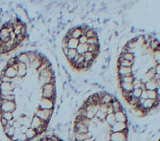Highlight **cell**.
Listing matches in <instances>:
<instances>
[{
    "label": "cell",
    "instance_id": "6da1fadb",
    "mask_svg": "<svg viewBox=\"0 0 160 141\" xmlns=\"http://www.w3.org/2000/svg\"><path fill=\"white\" fill-rule=\"evenodd\" d=\"M41 98L56 99V83H49L45 84L41 88Z\"/></svg>",
    "mask_w": 160,
    "mask_h": 141
},
{
    "label": "cell",
    "instance_id": "7a4b0ae2",
    "mask_svg": "<svg viewBox=\"0 0 160 141\" xmlns=\"http://www.w3.org/2000/svg\"><path fill=\"white\" fill-rule=\"evenodd\" d=\"M53 109L52 110H45V109H40L37 108L35 111L34 115H37L38 118H39L41 120L43 121L48 123H49L50 120L52 118V115L53 114Z\"/></svg>",
    "mask_w": 160,
    "mask_h": 141
},
{
    "label": "cell",
    "instance_id": "3957f363",
    "mask_svg": "<svg viewBox=\"0 0 160 141\" xmlns=\"http://www.w3.org/2000/svg\"><path fill=\"white\" fill-rule=\"evenodd\" d=\"M16 101H5L0 100V112L14 113L17 110Z\"/></svg>",
    "mask_w": 160,
    "mask_h": 141
},
{
    "label": "cell",
    "instance_id": "277c9868",
    "mask_svg": "<svg viewBox=\"0 0 160 141\" xmlns=\"http://www.w3.org/2000/svg\"><path fill=\"white\" fill-rule=\"evenodd\" d=\"M56 98L49 99L45 98H41L38 101V108L40 109L52 110L55 108Z\"/></svg>",
    "mask_w": 160,
    "mask_h": 141
},
{
    "label": "cell",
    "instance_id": "5b68a950",
    "mask_svg": "<svg viewBox=\"0 0 160 141\" xmlns=\"http://www.w3.org/2000/svg\"><path fill=\"white\" fill-rule=\"evenodd\" d=\"M129 129L124 132L111 133L110 140L111 141H128Z\"/></svg>",
    "mask_w": 160,
    "mask_h": 141
},
{
    "label": "cell",
    "instance_id": "8992f818",
    "mask_svg": "<svg viewBox=\"0 0 160 141\" xmlns=\"http://www.w3.org/2000/svg\"><path fill=\"white\" fill-rule=\"evenodd\" d=\"M128 126L127 123H121L116 122L115 123L111 126V133H118V132H124L128 130Z\"/></svg>",
    "mask_w": 160,
    "mask_h": 141
},
{
    "label": "cell",
    "instance_id": "52a82bcc",
    "mask_svg": "<svg viewBox=\"0 0 160 141\" xmlns=\"http://www.w3.org/2000/svg\"><path fill=\"white\" fill-rule=\"evenodd\" d=\"M118 78L132 75V67H125V66H118Z\"/></svg>",
    "mask_w": 160,
    "mask_h": 141
},
{
    "label": "cell",
    "instance_id": "ba28073f",
    "mask_svg": "<svg viewBox=\"0 0 160 141\" xmlns=\"http://www.w3.org/2000/svg\"><path fill=\"white\" fill-rule=\"evenodd\" d=\"M115 118L116 122L127 123L128 115H127V113H126V111H125V108H123L122 111L115 113Z\"/></svg>",
    "mask_w": 160,
    "mask_h": 141
},
{
    "label": "cell",
    "instance_id": "9c48e42d",
    "mask_svg": "<svg viewBox=\"0 0 160 141\" xmlns=\"http://www.w3.org/2000/svg\"><path fill=\"white\" fill-rule=\"evenodd\" d=\"M17 61H19V62L25 63L26 65H27L28 69H29V68L31 66V63L29 62V58H28L27 53L24 52V51L21 52L19 54H18L17 56Z\"/></svg>",
    "mask_w": 160,
    "mask_h": 141
},
{
    "label": "cell",
    "instance_id": "30bf717a",
    "mask_svg": "<svg viewBox=\"0 0 160 141\" xmlns=\"http://www.w3.org/2000/svg\"><path fill=\"white\" fill-rule=\"evenodd\" d=\"M2 70L4 71L5 75L12 79L17 76V71L13 66H8L6 64Z\"/></svg>",
    "mask_w": 160,
    "mask_h": 141
},
{
    "label": "cell",
    "instance_id": "8fae6325",
    "mask_svg": "<svg viewBox=\"0 0 160 141\" xmlns=\"http://www.w3.org/2000/svg\"><path fill=\"white\" fill-rule=\"evenodd\" d=\"M44 56H43L41 53H38V57L36 58V59L33 61V62L31 63V66L33 69H34L35 71H37V69L40 67L41 64L43 63V58Z\"/></svg>",
    "mask_w": 160,
    "mask_h": 141
},
{
    "label": "cell",
    "instance_id": "7c38bea8",
    "mask_svg": "<svg viewBox=\"0 0 160 141\" xmlns=\"http://www.w3.org/2000/svg\"><path fill=\"white\" fill-rule=\"evenodd\" d=\"M3 130V132L4 133L5 136L7 137L11 140V138L14 136L15 134V132H16V129H15L14 127H9L7 125L6 128H2Z\"/></svg>",
    "mask_w": 160,
    "mask_h": 141
},
{
    "label": "cell",
    "instance_id": "4fadbf2b",
    "mask_svg": "<svg viewBox=\"0 0 160 141\" xmlns=\"http://www.w3.org/2000/svg\"><path fill=\"white\" fill-rule=\"evenodd\" d=\"M25 135L29 141L33 140L35 138H37L38 135L37 132V130H35L34 129H33V128H28L27 132L25 133Z\"/></svg>",
    "mask_w": 160,
    "mask_h": 141
},
{
    "label": "cell",
    "instance_id": "5bb4252c",
    "mask_svg": "<svg viewBox=\"0 0 160 141\" xmlns=\"http://www.w3.org/2000/svg\"><path fill=\"white\" fill-rule=\"evenodd\" d=\"M144 86H145V89L148 90V91H156L158 85H157L156 81H154V79H152V80L146 82L144 83Z\"/></svg>",
    "mask_w": 160,
    "mask_h": 141
},
{
    "label": "cell",
    "instance_id": "9a60e30c",
    "mask_svg": "<svg viewBox=\"0 0 160 141\" xmlns=\"http://www.w3.org/2000/svg\"><path fill=\"white\" fill-rule=\"evenodd\" d=\"M120 88L121 91L132 92L134 90V86L133 83H122V82H120Z\"/></svg>",
    "mask_w": 160,
    "mask_h": 141
},
{
    "label": "cell",
    "instance_id": "2e32d148",
    "mask_svg": "<svg viewBox=\"0 0 160 141\" xmlns=\"http://www.w3.org/2000/svg\"><path fill=\"white\" fill-rule=\"evenodd\" d=\"M135 62V61H130L125 60V59H123L122 58L119 57V58H118V66H125V67H132Z\"/></svg>",
    "mask_w": 160,
    "mask_h": 141
},
{
    "label": "cell",
    "instance_id": "e0dca14e",
    "mask_svg": "<svg viewBox=\"0 0 160 141\" xmlns=\"http://www.w3.org/2000/svg\"><path fill=\"white\" fill-rule=\"evenodd\" d=\"M77 52L80 55H83L87 51H88V45L87 43H79L76 48Z\"/></svg>",
    "mask_w": 160,
    "mask_h": 141
},
{
    "label": "cell",
    "instance_id": "ac0fdd59",
    "mask_svg": "<svg viewBox=\"0 0 160 141\" xmlns=\"http://www.w3.org/2000/svg\"><path fill=\"white\" fill-rule=\"evenodd\" d=\"M79 41L77 38H69L68 42V47L71 49H76L78 46L79 45Z\"/></svg>",
    "mask_w": 160,
    "mask_h": 141
},
{
    "label": "cell",
    "instance_id": "d6986e66",
    "mask_svg": "<svg viewBox=\"0 0 160 141\" xmlns=\"http://www.w3.org/2000/svg\"><path fill=\"white\" fill-rule=\"evenodd\" d=\"M119 57L122 58L123 59L130 61H135V53H120Z\"/></svg>",
    "mask_w": 160,
    "mask_h": 141
},
{
    "label": "cell",
    "instance_id": "ffe728a7",
    "mask_svg": "<svg viewBox=\"0 0 160 141\" xmlns=\"http://www.w3.org/2000/svg\"><path fill=\"white\" fill-rule=\"evenodd\" d=\"M135 76L133 75L125 76V77H120L118 78V81L119 82H122V83H132L134 80H135Z\"/></svg>",
    "mask_w": 160,
    "mask_h": 141
},
{
    "label": "cell",
    "instance_id": "44dd1931",
    "mask_svg": "<svg viewBox=\"0 0 160 141\" xmlns=\"http://www.w3.org/2000/svg\"><path fill=\"white\" fill-rule=\"evenodd\" d=\"M105 122L110 125V126H112L116 123L115 120V113H112V114H108L107 115L106 118H105Z\"/></svg>",
    "mask_w": 160,
    "mask_h": 141
},
{
    "label": "cell",
    "instance_id": "7402d4cb",
    "mask_svg": "<svg viewBox=\"0 0 160 141\" xmlns=\"http://www.w3.org/2000/svg\"><path fill=\"white\" fill-rule=\"evenodd\" d=\"M77 54H78V52H77L76 49H71V48H70L68 55L66 56L67 59L69 61V62L71 63L73 61L75 57L77 56Z\"/></svg>",
    "mask_w": 160,
    "mask_h": 141
},
{
    "label": "cell",
    "instance_id": "603a6c76",
    "mask_svg": "<svg viewBox=\"0 0 160 141\" xmlns=\"http://www.w3.org/2000/svg\"><path fill=\"white\" fill-rule=\"evenodd\" d=\"M0 118H3L9 121V120L14 119V115H13V113L0 112Z\"/></svg>",
    "mask_w": 160,
    "mask_h": 141
},
{
    "label": "cell",
    "instance_id": "cb8c5ba5",
    "mask_svg": "<svg viewBox=\"0 0 160 141\" xmlns=\"http://www.w3.org/2000/svg\"><path fill=\"white\" fill-rule=\"evenodd\" d=\"M85 35L88 38L98 37V32L93 29V28H90L89 30L87 31Z\"/></svg>",
    "mask_w": 160,
    "mask_h": 141
},
{
    "label": "cell",
    "instance_id": "d4e9b609",
    "mask_svg": "<svg viewBox=\"0 0 160 141\" xmlns=\"http://www.w3.org/2000/svg\"><path fill=\"white\" fill-rule=\"evenodd\" d=\"M87 44L88 45H99L98 37H94V38H88Z\"/></svg>",
    "mask_w": 160,
    "mask_h": 141
},
{
    "label": "cell",
    "instance_id": "484cf974",
    "mask_svg": "<svg viewBox=\"0 0 160 141\" xmlns=\"http://www.w3.org/2000/svg\"><path fill=\"white\" fill-rule=\"evenodd\" d=\"M142 93V88H135L132 91L133 97L136 98H140L141 97Z\"/></svg>",
    "mask_w": 160,
    "mask_h": 141
},
{
    "label": "cell",
    "instance_id": "4316f807",
    "mask_svg": "<svg viewBox=\"0 0 160 141\" xmlns=\"http://www.w3.org/2000/svg\"><path fill=\"white\" fill-rule=\"evenodd\" d=\"M148 91V90H147ZM148 98L151 100H154L155 101L157 97V93L156 91H148Z\"/></svg>",
    "mask_w": 160,
    "mask_h": 141
},
{
    "label": "cell",
    "instance_id": "83f0119b",
    "mask_svg": "<svg viewBox=\"0 0 160 141\" xmlns=\"http://www.w3.org/2000/svg\"><path fill=\"white\" fill-rule=\"evenodd\" d=\"M0 125L2 128H6L8 125V120L3 118H0Z\"/></svg>",
    "mask_w": 160,
    "mask_h": 141
},
{
    "label": "cell",
    "instance_id": "f1b7e54d",
    "mask_svg": "<svg viewBox=\"0 0 160 141\" xmlns=\"http://www.w3.org/2000/svg\"><path fill=\"white\" fill-rule=\"evenodd\" d=\"M78 41L80 43H87L88 38L86 35L82 34L81 37L78 38Z\"/></svg>",
    "mask_w": 160,
    "mask_h": 141
},
{
    "label": "cell",
    "instance_id": "f546056e",
    "mask_svg": "<svg viewBox=\"0 0 160 141\" xmlns=\"http://www.w3.org/2000/svg\"><path fill=\"white\" fill-rule=\"evenodd\" d=\"M141 98H142L144 100H146V99H148V91H147L146 89L142 90V93L141 95Z\"/></svg>",
    "mask_w": 160,
    "mask_h": 141
},
{
    "label": "cell",
    "instance_id": "4dcf8cb0",
    "mask_svg": "<svg viewBox=\"0 0 160 141\" xmlns=\"http://www.w3.org/2000/svg\"><path fill=\"white\" fill-rule=\"evenodd\" d=\"M28 128H28L27 126H26V125H21L19 129L21 133H25L26 132H27V130H28Z\"/></svg>",
    "mask_w": 160,
    "mask_h": 141
},
{
    "label": "cell",
    "instance_id": "1f68e13d",
    "mask_svg": "<svg viewBox=\"0 0 160 141\" xmlns=\"http://www.w3.org/2000/svg\"><path fill=\"white\" fill-rule=\"evenodd\" d=\"M41 141H52V140H51L49 138L44 136L43 138H41Z\"/></svg>",
    "mask_w": 160,
    "mask_h": 141
},
{
    "label": "cell",
    "instance_id": "d6a6232c",
    "mask_svg": "<svg viewBox=\"0 0 160 141\" xmlns=\"http://www.w3.org/2000/svg\"><path fill=\"white\" fill-rule=\"evenodd\" d=\"M156 92L158 96H160V86H158L156 89Z\"/></svg>",
    "mask_w": 160,
    "mask_h": 141
},
{
    "label": "cell",
    "instance_id": "836d02e7",
    "mask_svg": "<svg viewBox=\"0 0 160 141\" xmlns=\"http://www.w3.org/2000/svg\"><path fill=\"white\" fill-rule=\"evenodd\" d=\"M110 141H111V140H110Z\"/></svg>",
    "mask_w": 160,
    "mask_h": 141
}]
</instances>
